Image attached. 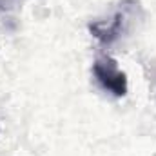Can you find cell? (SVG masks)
<instances>
[{"mask_svg": "<svg viewBox=\"0 0 156 156\" xmlns=\"http://www.w3.org/2000/svg\"><path fill=\"white\" fill-rule=\"evenodd\" d=\"M93 73L94 78L98 80V83L109 91L115 96H125L127 93V76L125 73L118 67L116 60H113L111 56H102L96 58L93 64Z\"/></svg>", "mask_w": 156, "mask_h": 156, "instance_id": "obj_1", "label": "cell"}]
</instances>
